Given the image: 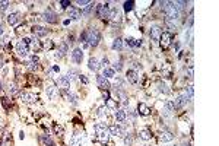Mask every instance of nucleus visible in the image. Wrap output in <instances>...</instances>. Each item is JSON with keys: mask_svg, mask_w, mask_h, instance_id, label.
<instances>
[{"mask_svg": "<svg viewBox=\"0 0 219 146\" xmlns=\"http://www.w3.org/2000/svg\"><path fill=\"white\" fill-rule=\"evenodd\" d=\"M162 9L167 19H171V21H178L180 19V10L178 7L175 6V2H162Z\"/></svg>", "mask_w": 219, "mask_h": 146, "instance_id": "nucleus-1", "label": "nucleus"}, {"mask_svg": "<svg viewBox=\"0 0 219 146\" xmlns=\"http://www.w3.org/2000/svg\"><path fill=\"white\" fill-rule=\"evenodd\" d=\"M83 35H85V41H86V44L89 47H96L99 44V41H101V34H99V31L96 28H89L88 31H85Z\"/></svg>", "mask_w": 219, "mask_h": 146, "instance_id": "nucleus-2", "label": "nucleus"}, {"mask_svg": "<svg viewBox=\"0 0 219 146\" xmlns=\"http://www.w3.org/2000/svg\"><path fill=\"white\" fill-rule=\"evenodd\" d=\"M16 51L18 54L21 57H23V59H26V57H29V53H31V48H29V45H26L23 41H19L16 45Z\"/></svg>", "mask_w": 219, "mask_h": 146, "instance_id": "nucleus-3", "label": "nucleus"}, {"mask_svg": "<svg viewBox=\"0 0 219 146\" xmlns=\"http://www.w3.org/2000/svg\"><path fill=\"white\" fill-rule=\"evenodd\" d=\"M108 13H110V5L108 3H102V5L96 6V15H98V18L105 19V18H108Z\"/></svg>", "mask_w": 219, "mask_h": 146, "instance_id": "nucleus-4", "label": "nucleus"}, {"mask_svg": "<svg viewBox=\"0 0 219 146\" xmlns=\"http://www.w3.org/2000/svg\"><path fill=\"white\" fill-rule=\"evenodd\" d=\"M96 83H98V86H99L101 89H104V91H108L110 88H111V85H110V82H108V79L104 78L102 75H98V76H96Z\"/></svg>", "mask_w": 219, "mask_h": 146, "instance_id": "nucleus-5", "label": "nucleus"}, {"mask_svg": "<svg viewBox=\"0 0 219 146\" xmlns=\"http://www.w3.org/2000/svg\"><path fill=\"white\" fill-rule=\"evenodd\" d=\"M159 41H161V45H162V47H167V45H169L171 41H172V34L168 32V31H164L162 34H161Z\"/></svg>", "mask_w": 219, "mask_h": 146, "instance_id": "nucleus-6", "label": "nucleus"}, {"mask_svg": "<svg viewBox=\"0 0 219 146\" xmlns=\"http://www.w3.org/2000/svg\"><path fill=\"white\" fill-rule=\"evenodd\" d=\"M126 78H127V80H129L130 83H133V85H136L137 82H139V75H137V72H136V70H133V69L127 70V73H126Z\"/></svg>", "mask_w": 219, "mask_h": 146, "instance_id": "nucleus-7", "label": "nucleus"}, {"mask_svg": "<svg viewBox=\"0 0 219 146\" xmlns=\"http://www.w3.org/2000/svg\"><path fill=\"white\" fill-rule=\"evenodd\" d=\"M189 102V98L184 95V94H181V95H178L177 98H175V101H174V107L175 108H183Z\"/></svg>", "mask_w": 219, "mask_h": 146, "instance_id": "nucleus-8", "label": "nucleus"}, {"mask_svg": "<svg viewBox=\"0 0 219 146\" xmlns=\"http://www.w3.org/2000/svg\"><path fill=\"white\" fill-rule=\"evenodd\" d=\"M159 140L164 142V143L174 140V133L169 132V130H164V132H161V135H159Z\"/></svg>", "mask_w": 219, "mask_h": 146, "instance_id": "nucleus-9", "label": "nucleus"}, {"mask_svg": "<svg viewBox=\"0 0 219 146\" xmlns=\"http://www.w3.org/2000/svg\"><path fill=\"white\" fill-rule=\"evenodd\" d=\"M43 19H44L45 22H48V23H56V22H57L56 13H54V12H51V10L44 12V15H43Z\"/></svg>", "mask_w": 219, "mask_h": 146, "instance_id": "nucleus-10", "label": "nucleus"}, {"mask_svg": "<svg viewBox=\"0 0 219 146\" xmlns=\"http://www.w3.org/2000/svg\"><path fill=\"white\" fill-rule=\"evenodd\" d=\"M174 111H175L174 102H172V101H167V102H165V105H164V114H165V116H168V117H171V116L174 114Z\"/></svg>", "mask_w": 219, "mask_h": 146, "instance_id": "nucleus-11", "label": "nucleus"}, {"mask_svg": "<svg viewBox=\"0 0 219 146\" xmlns=\"http://www.w3.org/2000/svg\"><path fill=\"white\" fill-rule=\"evenodd\" d=\"M72 60L75 63H82V60H83V53H82L80 48H75V50L72 51Z\"/></svg>", "mask_w": 219, "mask_h": 146, "instance_id": "nucleus-12", "label": "nucleus"}, {"mask_svg": "<svg viewBox=\"0 0 219 146\" xmlns=\"http://www.w3.org/2000/svg\"><path fill=\"white\" fill-rule=\"evenodd\" d=\"M108 132H110L112 136H124V130L121 129L120 126H117V124H111V126L108 127Z\"/></svg>", "mask_w": 219, "mask_h": 146, "instance_id": "nucleus-13", "label": "nucleus"}, {"mask_svg": "<svg viewBox=\"0 0 219 146\" xmlns=\"http://www.w3.org/2000/svg\"><path fill=\"white\" fill-rule=\"evenodd\" d=\"M69 16L73 21H78L79 18H82V12L79 7H69Z\"/></svg>", "mask_w": 219, "mask_h": 146, "instance_id": "nucleus-14", "label": "nucleus"}, {"mask_svg": "<svg viewBox=\"0 0 219 146\" xmlns=\"http://www.w3.org/2000/svg\"><path fill=\"white\" fill-rule=\"evenodd\" d=\"M37 95L35 94H31V92H23L22 94V101L26 102V104H32V102H37Z\"/></svg>", "mask_w": 219, "mask_h": 146, "instance_id": "nucleus-15", "label": "nucleus"}, {"mask_svg": "<svg viewBox=\"0 0 219 146\" xmlns=\"http://www.w3.org/2000/svg\"><path fill=\"white\" fill-rule=\"evenodd\" d=\"M161 34H162V29L159 26H152L151 28V38L155 39V41H159L161 38Z\"/></svg>", "mask_w": 219, "mask_h": 146, "instance_id": "nucleus-16", "label": "nucleus"}, {"mask_svg": "<svg viewBox=\"0 0 219 146\" xmlns=\"http://www.w3.org/2000/svg\"><path fill=\"white\" fill-rule=\"evenodd\" d=\"M114 116H116V120H117L118 123H124V121L127 120V114H126V110H117V111L114 112Z\"/></svg>", "mask_w": 219, "mask_h": 146, "instance_id": "nucleus-17", "label": "nucleus"}, {"mask_svg": "<svg viewBox=\"0 0 219 146\" xmlns=\"http://www.w3.org/2000/svg\"><path fill=\"white\" fill-rule=\"evenodd\" d=\"M19 21H21V15H19L18 12H13V13H10V15L7 16V22H9V25H16Z\"/></svg>", "mask_w": 219, "mask_h": 146, "instance_id": "nucleus-18", "label": "nucleus"}, {"mask_svg": "<svg viewBox=\"0 0 219 146\" xmlns=\"http://www.w3.org/2000/svg\"><path fill=\"white\" fill-rule=\"evenodd\" d=\"M137 112H139L140 116H149V114H151V108L148 107L146 104L140 102V104L137 105Z\"/></svg>", "mask_w": 219, "mask_h": 146, "instance_id": "nucleus-19", "label": "nucleus"}, {"mask_svg": "<svg viewBox=\"0 0 219 146\" xmlns=\"http://www.w3.org/2000/svg\"><path fill=\"white\" fill-rule=\"evenodd\" d=\"M57 85L64 88V89H67L69 86H70V80H69L67 76H60V78L57 79Z\"/></svg>", "mask_w": 219, "mask_h": 146, "instance_id": "nucleus-20", "label": "nucleus"}, {"mask_svg": "<svg viewBox=\"0 0 219 146\" xmlns=\"http://www.w3.org/2000/svg\"><path fill=\"white\" fill-rule=\"evenodd\" d=\"M94 130H95L96 135H101V133H107L108 127L105 126V123H96L95 126H94Z\"/></svg>", "mask_w": 219, "mask_h": 146, "instance_id": "nucleus-21", "label": "nucleus"}, {"mask_svg": "<svg viewBox=\"0 0 219 146\" xmlns=\"http://www.w3.org/2000/svg\"><path fill=\"white\" fill-rule=\"evenodd\" d=\"M139 137H140L142 140L148 142V140H151L152 139V133L148 129H142L140 132H139Z\"/></svg>", "mask_w": 219, "mask_h": 146, "instance_id": "nucleus-22", "label": "nucleus"}, {"mask_svg": "<svg viewBox=\"0 0 219 146\" xmlns=\"http://www.w3.org/2000/svg\"><path fill=\"white\" fill-rule=\"evenodd\" d=\"M32 32H34L37 37H45V35H47V29L43 28V26H38V25H35L34 28H32Z\"/></svg>", "mask_w": 219, "mask_h": 146, "instance_id": "nucleus-23", "label": "nucleus"}, {"mask_svg": "<svg viewBox=\"0 0 219 146\" xmlns=\"http://www.w3.org/2000/svg\"><path fill=\"white\" fill-rule=\"evenodd\" d=\"M45 92H47V95H48V98H54L56 96V94H57V91H56V86L53 83H50V85H47V88H45Z\"/></svg>", "mask_w": 219, "mask_h": 146, "instance_id": "nucleus-24", "label": "nucleus"}, {"mask_svg": "<svg viewBox=\"0 0 219 146\" xmlns=\"http://www.w3.org/2000/svg\"><path fill=\"white\" fill-rule=\"evenodd\" d=\"M66 94H67V99L69 102L72 104V105H78L79 104V98L76 94H73V92H69V91H66Z\"/></svg>", "mask_w": 219, "mask_h": 146, "instance_id": "nucleus-25", "label": "nucleus"}, {"mask_svg": "<svg viewBox=\"0 0 219 146\" xmlns=\"http://www.w3.org/2000/svg\"><path fill=\"white\" fill-rule=\"evenodd\" d=\"M88 66H89L91 70L96 72V70L99 69V63H98V60H96L95 57H91V59H89V64H88Z\"/></svg>", "mask_w": 219, "mask_h": 146, "instance_id": "nucleus-26", "label": "nucleus"}, {"mask_svg": "<svg viewBox=\"0 0 219 146\" xmlns=\"http://www.w3.org/2000/svg\"><path fill=\"white\" fill-rule=\"evenodd\" d=\"M112 48H114V50H121V48H123V39L121 38L114 39V43H112Z\"/></svg>", "mask_w": 219, "mask_h": 146, "instance_id": "nucleus-27", "label": "nucleus"}, {"mask_svg": "<svg viewBox=\"0 0 219 146\" xmlns=\"http://www.w3.org/2000/svg\"><path fill=\"white\" fill-rule=\"evenodd\" d=\"M117 16H118V10L116 7H112L110 9V13H108V19H111V21H117Z\"/></svg>", "mask_w": 219, "mask_h": 146, "instance_id": "nucleus-28", "label": "nucleus"}, {"mask_svg": "<svg viewBox=\"0 0 219 146\" xmlns=\"http://www.w3.org/2000/svg\"><path fill=\"white\" fill-rule=\"evenodd\" d=\"M102 76L104 78H114V69H110V67H105L104 72H102Z\"/></svg>", "mask_w": 219, "mask_h": 146, "instance_id": "nucleus-29", "label": "nucleus"}, {"mask_svg": "<svg viewBox=\"0 0 219 146\" xmlns=\"http://www.w3.org/2000/svg\"><path fill=\"white\" fill-rule=\"evenodd\" d=\"M184 95L187 96L189 99H191V98L194 96V89H193V86H187V88H185V94H184Z\"/></svg>", "mask_w": 219, "mask_h": 146, "instance_id": "nucleus-30", "label": "nucleus"}, {"mask_svg": "<svg viewBox=\"0 0 219 146\" xmlns=\"http://www.w3.org/2000/svg\"><path fill=\"white\" fill-rule=\"evenodd\" d=\"M92 10H94V3H91L89 6H86V9L82 12V16H89Z\"/></svg>", "mask_w": 219, "mask_h": 146, "instance_id": "nucleus-31", "label": "nucleus"}, {"mask_svg": "<svg viewBox=\"0 0 219 146\" xmlns=\"http://www.w3.org/2000/svg\"><path fill=\"white\" fill-rule=\"evenodd\" d=\"M66 76L69 78V80H73V79H76V76H79V75H78V72H76L75 69H70V70L67 72V75H66Z\"/></svg>", "mask_w": 219, "mask_h": 146, "instance_id": "nucleus-32", "label": "nucleus"}, {"mask_svg": "<svg viewBox=\"0 0 219 146\" xmlns=\"http://www.w3.org/2000/svg\"><path fill=\"white\" fill-rule=\"evenodd\" d=\"M59 53H60V54H59L60 57H63V56H64V54L67 53V44H64V43H63V44H60V48H59Z\"/></svg>", "mask_w": 219, "mask_h": 146, "instance_id": "nucleus-33", "label": "nucleus"}, {"mask_svg": "<svg viewBox=\"0 0 219 146\" xmlns=\"http://www.w3.org/2000/svg\"><path fill=\"white\" fill-rule=\"evenodd\" d=\"M124 80L121 78H116V88H118V89H124Z\"/></svg>", "mask_w": 219, "mask_h": 146, "instance_id": "nucleus-34", "label": "nucleus"}, {"mask_svg": "<svg viewBox=\"0 0 219 146\" xmlns=\"http://www.w3.org/2000/svg\"><path fill=\"white\" fill-rule=\"evenodd\" d=\"M9 94H10L12 96H15V95H18V94H19V89H18L15 85H9Z\"/></svg>", "mask_w": 219, "mask_h": 146, "instance_id": "nucleus-35", "label": "nucleus"}, {"mask_svg": "<svg viewBox=\"0 0 219 146\" xmlns=\"http://www.w3.org/2000/svg\"><path fill=\"white\" fill-rule=\"evenodd\" d=\"M98 136V140L101 142V143H107L108 142V135L107 133H101V135H96Z\"/></svg>", "mask_w": 219, "mask_h": 146, "instance_id": "nucleus-36", "label": "nucleus"}, {"mask_svg": "<svg viewBox=\"0 0 219 146\" xmlns=\"http://www.w3.org/2000/svg\"><path fill=\"white\" fill-rule=\"evenodd\" d=\"M91 3H92L91 0H78V2H76V5L82 6V7H86V6H89Z\"/></svg>", "mask_w": 219, "mask_h": 146, "instance_id": "nucleus-37", "label": "nucleus"}, {"mask_svg": "<svg viewBox=\"0 0 219 146\" xmlns=\"http://www.w3.org/2000/svg\"><path fill=\"white\" fill-rule=\"evenodd\" d=\"M70 146H83V142H82V139H76V137H73Z\"/></svg>", "mask_w": 219, "mask_h": 146, "instance_id": "nucleus-38", "label": "nucleus"}, {"mask_svg": "<svg viewBox=\"0 0 219 146\" xmlns=\"http://www.w3.org/2000/svg\"><path fill=\"white\" fill-rule=\"evenodd\" d=\"M133 6H135V2H126L124 3V10L126 12H129L133 9Z\"/></svg>", "mask_w": 219, "mask_h": 146, "instance_id": "nucleus-39", "label": "nucleus"}, {"mask_svg": "<svg viewBox=\"0 0 219 146\" xmlns=\"http://www.w3.org/2000/svg\"><path fill=\"white\" fill-rule=\"evenodd\" d=\"M10 5V2H0V12L7 10V7Z\"/></svg>", "mask_w": 219, "mask_h": 146, "instance_id": "nucleus-40", "label": "nucleus"}, {"mask_svg": "<svg viewBox=\"0 0 219 146\" xmlns=\"http://www.w3.org/2000/svg\"><path fill=\"white\" fill-rule=\"evenodd\" d=\"M126 114H127V118H130V121H135L136 117H137V114L135 111H130V110H129V112L126 111Z\"/></svg>", "mask_w": 219, "mask_h": 146, "instance_id": "nucleus-41", "label": "nucleus"}, {"mask_svg": "<svg viewBox=\"0 0 219 146\" xmlns=\"http://www.w3.org/2000/svg\"><path fill=\"white\" fill-rule=\"evenodd\" d=\"M96 114H98V117H105L107 116V107H101Z\"/></svg>", "mask_w": 219, "mask_h": 146, "instance_id": "nucleus-42", "label": "nucleus"}, {"mask_svg": "<svg viewBox=\"0 0 219 146\" xmlns=\"http://www.w3.org/2000/svg\"><path fill=\"white\" fill-rule=\"evenodd\" d=\"M158 86H159V92H164V94H168V92H169L168 86H167L165 83H159Z\"/></svg>", "mask_w": 219, "mask_h": 146, "instance_id": "nucleus-43", "label": "nucleus"}, {"mask_svg": "<svg viewBox=\"0 0 219 146\" xmlns=\"http://www.w3.org/2000/svg\"><path fill=\"white\" fill-rule=\"evenodd\" d=\"M133 145V139H132V136H126L124 137V146H132Z\"/></svg>", "mask_w": 219, "mask_h": 146, "instance_id": "nucleus-44", "label": "nucleus"}, {"mask_svg": "<svg viewBox=\"0 0 219 146\" xmlns=\"http://www.w3.org/2000/svg\"><path fill=\"white\" fill-rule=\"evenodd\" d=\"M79 80H80V82H82L83 85H88V83H89V80H88V78H86L85 75H79Z\"/></svg>", "mask_w": 219, "mask_h": 146, "instance_id": "nucleus-45", "label": "nucleus"}, {"mask_svg": "<svg viewBox=\"0 0 219 146\" xmlns=\"http://www.w3.org/2000/svg\"><path fill=\"white\" fill-rule=\"evenodd\" d=\"M121 69H123V64H121V62H120V60H118V62H116L114 63V70H121Z\"/></svg>", "mask_w": 219, "mask_h": 146, "instance_id": "nucleus-46", "label": "nucleus"}, {"mask_svg": "<svg viewBox=\"0 0 219 146\" xmlns=\"http://www.w3.org/2000/svg\"><path fill=\"white\" fill-rule=\"evenodd\" d=\"M60 5H62L63 9H67L69 6H70V2H69V0H62V2H60Z\"/></svg>", "mask_w": 219, "mask_h": 146, "instance_id": "nucleus-47", "label": "nucleus"}, {"mask_svg": "<svg viewBox=\"0 0 219 146\" xmlns=\"http://www.w3.org/2000/svg\"><path fill=\"white\" fill-rule=\"evenodd\" d=\"M99 67H108V59L107 57H104V59H102V62H101V64H99Z\"/></svg>", "mask_w": 219, "mask_h": 146, "instance_id": "nucleus-48", "label": "nucleus"}, {"mask_svg": "<svg viewBox=\"0 0 219 146\" xmlns=\"http://www.w3.org/2000/svg\"><path fill=\"white\" fill-rule=\"evenodd\" d=\"M43 140L45 142V145H48V146H54V143H53V142H51L50 139H48V137H43Z\"/></svg>", "mask_w": 219, "mask_h": 146, "instance_id": "nucleus-49", "label": "nucleus"}, {"mask_svg": "<svg viewBox=\"0 0 219 146\" xmlns=\"http://www.w3.org/2000/svg\"><path fill=\"white\" fill-rule=\"evenodd\" d=\"M29 69H31V70H37V69H38V64H35V63H29Z\"/></svg>", "mask_w": 219, "mask_h": 146, "instance_id": "nucleus-50", "label": "nucleus"}, {"mask_svg": "<svg viewBox=\"0 0 219 146\" xmlns=\"http://www.w3.org/2000/svg\"><path fill=\"white\" fill-rule=\"evenodd\" d=\"M189 78H193V66L189 67Z\"/></svg>", "mask_w": 219, "mask_h": 146, "instance_id": "nucleus-51", "label": "nucleus"}, {"mask_svg": "<svg viewBox=\"0 0 219 146\" xmlns=\"http://www.w3.org/2000/svg\"><path fill=\"white\" fill-rule=\"evenodd\" d=\"M135 69L136 70H137V69H140V64H139V63H135Z\"/></svg>", "mask_w": 219, "mask_h": 146, "instance_id": "nucleus-52", "label": "nucleus"}, {"mask_svg": "<svg viewBox=\"0 0 219 146\" xmlns=\"http://www.w3.org/2000/svg\"><path fill=\"white\" fill-rule=\"evenodd\" d=\"M3 32H5V31H3V26H2V25H0V37H2V35H3Z\"/></svg>", "mask_w": 219, "mask_h": 146, "instance_id": "nucleus-53", "label": "nucleus"}, {"mask_svg": "<svg viewBox=\"0 0 219 146\" xmlns=\"http://www.w3.org/2000/svg\"><path fill=\"white\" fill-rule=\"evenodd\" d=\"M183 146H190V145H187V143H185V145H183Z\"/></svg>", "mask_w": 219, "mask_h": 146, "instance_id": "nucleus-54", "label": "nucleus"}, {"mask_svg": "<svg viewBox=\"0 0 219 146\" xmlns=\"http://www.w3.org/2000/svg\"><path fill=\"white\" fill-rule=\"evenodd\" d=\"M0 89H2V83H0Z\"/></svg>", "mask_w": 219, "mask_h": 146, "instance_id": "nucleus-55", "label": "nucleus"}, {"mask_svg": "<svg viewBox=\"0 0 219 146\" xmlns=\"http://www.w3.org/2000/svg\"><path fill=\"white\" fill-rule=\"evenodd\" d=\"M172 146H178V145H172Z\"/></svg>", "mask_w": 219, "mask_h": 146, "instance_id": "nucleus-56", "label": "nucleus"}]
</instances>
